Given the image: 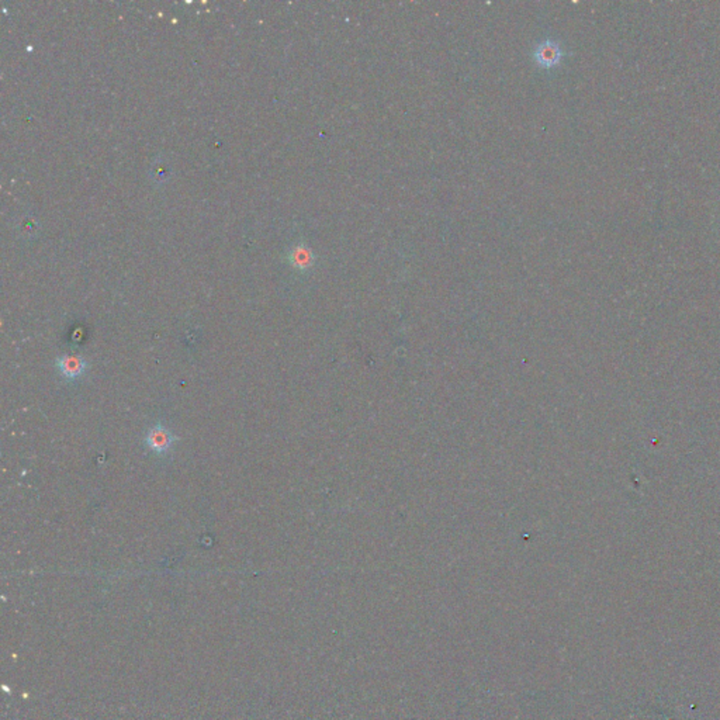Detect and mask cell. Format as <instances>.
Returning <instances> with one entry per match:
<instances>
[{
    "mask_svg": "<svg viewBox=\"0 0 720 720\" xmlns=\"http://www.w3.org/2000/svg\"><path fill=\"white\" fill-rule=\"evenodd\" d=\"M177 438L162 423L153 426L147 433V445L158 455H166Z\"/></svg>",
    "mask_w": 720,
    "mask_h": 720,
    "instance_id": "obj_1",
    "label": "cell"
},
{
    "mask_svg": "<svg viewBox=\"0 0 720 720\" xmlns=\"http://www.w3.org/2000/svg\"><path fill=\"white\" fill-rule=\"evenodd\" d=\"M57 367L67 380H77L87 370V362L82 356L62 355L57 360Z\"/></svg>",
    "mask_w": 720,
    "mask_h": 720,
    "instance_id": "obj_2",
    "label": "cell"
},
{
    "mask_svg": "<svg viewBox=\"0 0 720 720\" xmlns=\"http://www.w3.org/2000/svg\"><path fill=\"white\" fill-rule=\"evenodd\" d=\"M563 57L560 45L555 41H543L535 50V61L543 68H553L560 62Z\"/></svg>",
    "mask_w": 720,
    "mask_h": 720,
    "instance_id": "obj_3",
    "label": "cell"
}]
</instances>
